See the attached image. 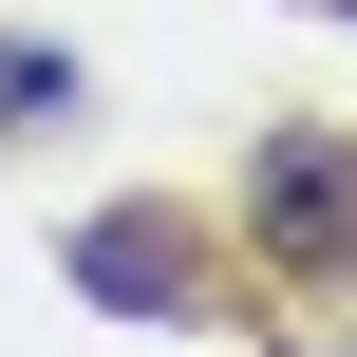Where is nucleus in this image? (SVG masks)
<instances>
[{
  "mask_svg": "<svg viewBox=\"0 0 357 357\" xmlns=\"http://www.w3.org/2000/svg\"><path fill=\"white\" fill-rule=\"evenodd\" d=\"M245 245H264L301 301H339L357 282V132H264V151H245Z\"/></svg>",
  "mask_w": 357,
  "mask_h": 357,
  "instance_id": "f257e3e1",
  "label": "nucleus"
}]
</instances>
